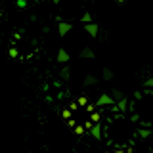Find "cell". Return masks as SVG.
I'll list each match as a JSON object with an SVG mask.
<instances>
[{"instance_id": "cell-1", "label": "cell", "mask_w": 153, "mask_h": 153, "mask_svg": "<svg viewBox=\"0 0 153 153\" xmlns=\"http://www.w3.org/2000/svg\"><path fill=\"white\" fill-rule=\"evenodd\" d=\"M105 105H109V107H115V105H117V102L113 100L111 94H102L98 98V102H96V107H105Z\"/></svg>"}, {"instance_id": "cell-2", "label": "cell", "mask_w": 153, "mask_h": 153, "mask_svg": "<svg viewBox=\"0 0 153 153\" xmlns=\"http://www.w3.org/2000/svg\"><path fill=\"white\" fill-rule=\"evenodd\" d=\"M84 31L88 33L92 38H96L100 35V27H98V23H94V21H90V23H84Z\"/></svg>"}, {"instance_id": "cell-3", "label": "cell", "mask_w": 153, "mask_h": 153, "mask_svg": "<svg viewBox=\"0 0 153 153\" xmlns=\"http://www.w3.org/2000/svg\"><path fill=\"white\" fill-rule=\"evenodd\" d=\"M73 29V25L71 23H67V21H59V25H57V33H59V36H65L67 33Z\"/></svg>"}, {"instance_id": "cell-4", "label": "cell", "mask_w": 153, "mask_h": 153, "mask_svg": "<svg viewBox=\"0 0 153 153\" xmlns=\"http://www.w3.org/2000/svg\"><path fill=\"white\" fill-rule=\"evenodd\" d=\"M90 134L96 140H102V123H94V126L90 128Z\"/></svg>"}, {"instance_id": "cell-5", "label": "cell", "mask_w": 153, "mask_h": 153, "mask_svg": "<svg viewBox=\"0 0 153 153\" xmlns=\"http://www.w3.org/2000/svg\"><path fill=\"white\" fill-rule=\"evenodd\" d=\"M80 57H84V59H92V57H96V54H94V50L92 48H82V50H80Z\"/></svg>"}, {"instance_id": "cell-6", "label": "cell", "mask_w": 153, "mask_h": 153, "mask_svg": "<svg viewBox=\"0 0 153 153\" xmlns=\"http://www.w3.org/2000/svg\"><path fill=\"white\" fill-rule=\"evenodd\" d=\"M56 59L59 61V63H67V61H69V54H67V50L61 48V50L57 52V57H56Z\"/></svg>"}, {"instance_id": "cell-7", "label": "cell", "mask_w": 153, "mask_h": 153, "mask_svg": "<svg viewBox=\"0 0 153 153\" xmlns=\"http://www.w3.org/2000/svg\"><path fill=\"white\" fill-rule=\"evenodd\" d=\"M115 109H119V111H126L128 109V102H126V98H123V100H119L117 102V105H115Z\"/></svg>"}, {"instance_id": "cell-8", "label": "cell", "mask_w": 153, "mask_h": 153, "mask_svg": "<svg viewBox=\"0 0 153 153\" xmlns=\"http://www.w3.org/2000/svg\"><path fill=\"white\" fill-rule=\"evenodd\" d=\"M138 136L142 138V140H146V138L151 136V128H146V126H140V130H138Z\"/></svg>"}, {"instance_id": "cell-9", "label": "cell", "mask_w": 153, "mask_h": 153, "mask_svg": "<svg viewBox=\"0 0 153 153\" xmlns=\"http://www.w3.org/2000/svg\"><path fill=\"white\" fill-rule=\"evenodd\" d=\"M96 82H98V79H96V76L94 75H88V76H86V79H84V86H94Z\"/></svg>"}, {"instance_id": "cell-10", "label": "cell", "mask_w": 153, "mask_h": 153, "mask_svg": "<svg viewBox=\"0 0 153 153\" xmlns=\"http://www.w3.org/2000/svg\"><path fill=\"white\" fill-rule=\"evenodd\" d=\"M111 96H113L115 102H119V100H123V98H124V94H123L119 88H113V90H111Z\"/></svg>"}, {"instance_id": "cell-11", "label": "cell", "mask_w": 153, "mask_h": 153, "mask_svg": "<svg viewBox=\"0 0 153 153\" xmlns=\"http://www.w3.org/2000/svg\"><path fill=\"white\" fill-rule=\"evenodd\" d=\"M69 75H71V69H69V67H63V69L59 71V76L63 80H69Z\"/></svg>"}, {"instance_id": "cell-12", "label": "cell", "mask_w": 153, "mask_h": 153, "mask_svg": "<svg viewBox=\"0 0 153 153\" xmlns=\"http://www.w3.org/2000/svg\"><path fill=\"white\" fill-rule=\"evenodd\" d=\"M102 75H103V79H105V80H111V79H113V71H111V69H107V67L103 69V73H102Z\"/></svg>"}, {"instance_id": "cell-13", "label": "cell", "mask_w": 153, "mask_h": 153, "mask_svg": "<svg viewBox=\"0 0 153 153\" xmlns=\"http://www.w3.org/2000/svg\"><path fill=\"white\" fill-rule=\"evenodd\" d=\"M80 21H82V23H90V21H92V13H90V12H84L82 17H80Z\"/></svg>"}, {"instance_id": "cell-14", "label": "cell", "mask_w": 153, "mask_h": 153, "mask_svg": "<svg viewBox=\"0 0 153 153\" xmlns=\"http://www.w3.org/2000/svg\"><path fill=\"white\" fill-rule=\"evenodd\" d=\"M143 86L149 88V90H153V79H146V80H143Z\"/></svg>"}, {"instance_id": "cell-15", "label": "cell", "mask_w": 153, "mask_h": 153, "mask_svg": "<svg viewBox=\"0 0 153 153\" xmlns=\"http://www.w3.org/2000/svg\"><path fill=\"white\" fill-rule=\"evenodd\" d=\"M76 103H79V105H88V100H86V96H80V98L76 100Z\"/></svg>"}, {"instance_id": "cell-16", "label": "cell", "mask_w": 153, "mask_h": 153, "mask_svg": "<svg viewBox=\"0 0 153 153\" xmlns=\"http://www.w3.org/2000/svg\"><path fill=\"white\" fill-rule=\"evenodd\" d=\"M84 130H86V128L80 126V124H76V126H75V134H79V136H80V134H84Z\"/></svg>"}, {"instance_id": "cell-17", "label": "cell", "mask_w": 153, "mask_h": 153, "mask_svg": "<svg viewBox=\"0 0 153 153\" xmlns=\"http://www.w3.org/2000/svg\"><path fill=\"white\" fill-rule=\"evenodd\" d=\"M16 4H17V8H27V0H16Z\"/></svg>"}, {"instance_id": "cell-18", "label": "cell", "mask_w": 153, "mask_h": 153, "mask_svg": "<svg viewBox=\"0 0 153 153\" xmlns=\"http://www.w3.org/2000/svg\"><path fill=\"white\" fill-rule=\"evenodd\" d=\"M61 117H63V119H71V109H63V111H61Z\"/></svg>"}, {"instance_id": "cell-19", "label": "cell", "mask_w": 153, "mask_h": 153, "mask_svg": "<svg viewBox=\"0 0 153 153\" xmlns=\"http://www.w3.org/2000/svg\"><path fill=\"white\" fill-rule=\"evenodd\" d=\"M100 119H102V117H100V113H94L92 111V123H100Z\"/></svg>"}, {"instance_id": "cell-20", "label": "cell", "mask_w": 153, "mask_h": 153, "mask_svg": "<svg viewBox=\"0 0 153 153\" xmlns=\"http://www.w3.org/2000/svg\"><path fill=\"white\" fill-rule=\"evenodd\" d=\"M8 54H10V57H17V56H19L16 48H10V52H8Z\"/></svg>"}, {"instance_id": "cell-21", "label": "cell", "mask_w": 153, "mask_h": 153, "mask_svg": "<svg viewBox=\"0 0 153 153\" xmlns=\"http://www.w3.org/2000/svg\"><path fill=\"white\" fill-rule=\"evenodd\" d=\"M140 126H146V128H151V123H147V121H142V123H140Z\"/></svg>"}, {"instance_id": "cell-22", "label": "cell", "mask_w": 153, "mask_h": 153, "mask_svg": "<svg viewBox=\"0 0 153 153\" xmlns=\"http://www.w3.org/2000/svg\"><path fill=\"white\" fill-rule=\"evenodd\" d=\"M94 126V124H92V121H88V123H84V128H88V130H90V128H92Z\"/></svg>"}, {"instance_id": "cell-23", "label": "cell", "mask_w": 153, "mask_h": 153, "mask_svg": "<svg viewBox=\"0 0 153 153\" xmlns=\"http://www.w3.org/2000/svg\"><path fill=\"white\" fill-rule=\"evenodd\" d=\"M134 100H142V92H134Z\"/></svg>"}, {"instance_id": "cell-24", "label": "cell", "mask_w": 153, "mask_h": 153, "mask_svg": "<svg viewBox=\"0 0 153 153\" xmlns=\"http://www.w3.org/2000/svg\"><path fill=\"white\" fill-rule=\"evenodd\" d=\"M76 107H79V103H71V105H69V109H71V111H75Z\"/></svg>"}, {"instance_id": "cell-25", "label": "cell", "mask_w": 153, "mask_h": 153, "mask_svg": "<svg viewBox=\"0 0 153 153\" xmlns=\"http://www.w3.org/2000/svg\"><path fill=\"white\" fill-rule=\"evenodd\" d=\"M115 2H117V4H123V2H126V0H115Z\"/></svg>"}, {"instance_id": "cell-26", "label": "cell", "mask_w": 153, "mask_h": 153, "mask_svg": "<svg viewBox=\"0 0 153 153\" xmlns=\"http://www.w3.org/2000/svg\"><path fill=\"white\" fill-rule=\"evenodd\" d=\"M52 2H54V4H59V2H61V0H52Z\"/></svg>"}, {"instance_id": "cell-27", "label": "cell", "mask_w": 153, "mask_h": 153, "mask_svg": "<svg viewBox=\"0 0 153 153\" xmlns=\"http://www.w3.org/2000/svg\"><path fill=\"white\" fill-rule=\"evenodd\" d=\"M33 2H40V0H33Z\"/></svg>"}]
</instances>
